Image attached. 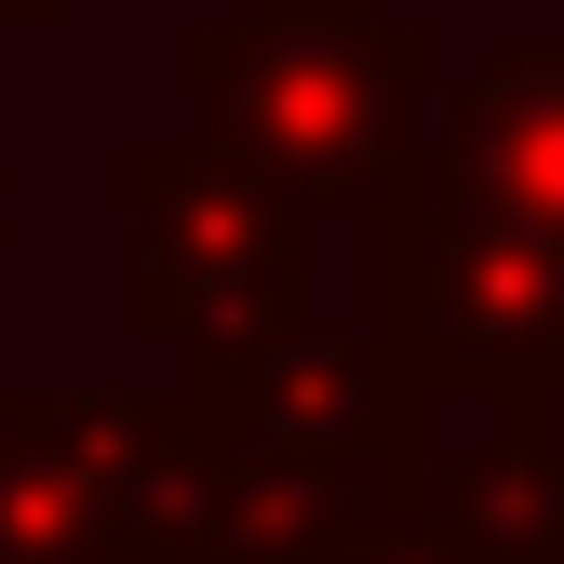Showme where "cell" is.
<instances>
[{"label":"cell","instance_id":"1","mask_svg":"<svg viewBox=\"0 0 564 564\" xmlns=\"http://www.w3.org/2000/svg\"><path fill=\"white\" fill-rule=\"evenodd\" d=\"M175 67L202 95V149L256 162L296 216L323 202L364 216L377 175L416 149V95H431L444 41L390 0H229V14L175 28Z\"/></svg>","mask_w":564,"mask_h":564},{"label":"cell","instance_id":"2","mask_svg":"<svg viewBox=\"0 0 564 564\" xmlns=\"http://www.w3.org/2000/svg\"><path fill=\"white\" fill-rule=\"evenodd\" d=\"M364 323L431 403L564 416V242L511 229L444 149H403L364 202Z\"/></svg>","mask_w":564,"mask_h":564},{"label":"cell","instance_id":"3","mask_svg":"<svg viewBox=\"0 0 564 564\" xmlns=\"http://www.w3.org/2000/svg\"><path fill=\"white\" fill-rule=\"evenodd\" d=\"M121 202H134L121 323L175 349V390H216L310 323V216L256 162L202 149V134H149V149H121Z\"/></svg>","mask_w":564,"mask_h":564},{"label":"cell","instance_id":"4","mask_svg":"<svg viewBox=\"0 0 564 564\" xmlns=\"http://www.w3.org/2000/svg\"><path fill=\"white\" fill-rule=\"evenodd\" d=\"M175 403H202V416L242 431V444L364 470L390 511L431 498V457H444V403L416 390V364H403L377 323H296L269 364H242V377H216V390H175Z\"/></svg>","mask_w":564,"mask_h":564},{"label":"cell","instance_id":"5","mask_svg":"<svg viewBox=\"0 0 564 564\" xmlns=\"http://www.w3.org/2000/svg\"><path fill=\"white\" fill-rule=\"evenodd\" d=\"M175 551L188 564H336L364 524H390V498L364 470H323V457H282L242 444L188 403V470H175Z\"/></svg>","mask_w":564,"mask_h":564},{"label":"cell","instance_id":"6","mask_svg":"<svg viewBox=\"0 0 564 564\" xmlns=\"http://www.w3.org/2000/svg\"><path fill=\"white\" fill-rule=\"evenodd\" d=\"M431 149L498 202L511 229L564 242V41H498L484 67H457Z\"/></svg>","mask_w":564,"mask_h":564},{"label":"cell","instance_id":"7","mask_svg":"<svg viewBox=\"0 0 564 564\" xmlns=\"http://www.w3.org/2000/svg\"><path fill=\"white\" fill-rule=\"evenodd\" d=\"M431 511L470 564H564V416H484L431 457Z\"/></svg>","mask_w":564,"mask_h":564},{"label":"cell","instance_id":"8","mask_svg":"<svg viewBox=\"0 0 564 564\" xmlns=\"http://www.w3.org/2000/svg\"><path fill=\"white\" fill-rule=\"evenodd\" d=\"M336 564H470V551H457L431 511H390V524H364V538H349Z\"/></svg>","mask_w":564,"mask_h":564},{"label":"cell","instance_id":"9","mask_svg":"<svg viewBox=\"0 0 564 564\" xmlns=\"http://www.w3.org/2000/svg\"><path fill=\"white\" fill-rule=\"evenodd\" d=\"M67 564H188V551H175L162 524H108V538H82Z\"/></svg>","mask_w":564,"mask_h":564},{"label":"cell","instance_id":"10","mask_svg":"<svg viewBox=\"0 0 564 564\" xmlns=\"http://www.w3.org/2000/svg\"><path fill=\"white\" fill-rule=\"evenodd\" d=\"M67 14V0H0V28H54Z\"/></svg>","mask_w":564,"mask_h":564},{"label":"cell","instance_id":"11","mask_svg":"<svg viewBox=\"0 0 564 564\" xmlns=\"http://www.w3.org/2000/svg\"><path fill=\"white\" fill-rule=\"evenodd\" d=\"M14 431H28V390H0V457H14Z\"/></svg>","mask_w":564,"mask_h":564},{"label":"cell","instance_id":"12","mask_svg":"<svg viewBox=\"0 0 564 564\" xmlns=\"http://www.w3.org/2000/svg\"><path fill=\"white\" fill-rule=\"evenodd\" d=\"M0 188H14V162H0ZM0 256H14V229H0Z\"/></svg>","mask_w":564,"mask_h":564}]
</instances>
